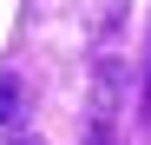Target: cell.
I'll return each instance as SVG.
<instances>
[{"label": "cell", "mask_w": 151, "mask_h": 145, "mask_svg": "<svg viewBox=\"0 0 151 145\" xmlns=\"http://www.w3.org/2000/svg\"><path fill=\"white\" fill-rule=\"evenodd\" d=\"M145 119H151V59H145Z\"/></svg>", "instance_id": "cell-4"}, {"label": "cell", "mask_w": 151, "mask_h": 145, "mask_svg": "<svg viewBox=\"0 0 151 145\" xmlns=\"http://www.w3.org/2000/svg\"><path fill=\"white\" fill-rule=\"evenodd\" d=\"M86 145H118V138H112V119L92 112V119H86Z\"/></svg>", "instance_id": "cell-3"}, {"label": "cell", "mask_w": 151, "mask_h": 145, "mask_svg": "<svg viewBox=\"0 0 151 145\" xmlns=\"http://www.w3.org/2000/svg\"><path fill=\"white\" fill-rule=\"evenodd\" d=\"M20 99H27V92H20V79H0V125H13V119L27 112Z\"/></svg>", "instance_id": "cell-2"}, {"label": "cell", "mask_w": 151, "mask_h": 145, "mask_svg": "<svg viewBox=\"0 0 151 145\" xmlns=\"http://www.w3.org/2000/svg\"><path fill=\"white\" fill-rule=\"evenodd\" d=\"M112 27H125V0H99V27H92V40L105 46V40H112Z\"/></svg>", "instance_id": "cell-1"}]
</instances>
